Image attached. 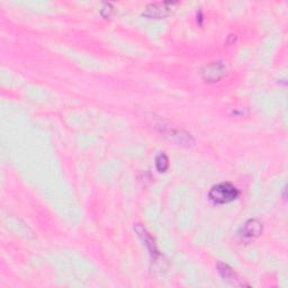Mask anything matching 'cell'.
I'll list each match as a JSON object with an SVG mask.
<instances>
[{
  "instance_id": "52a82bcc",
  "label": "cell",
  "mask_w": 288,
  "mask_h": 288,
  "mask_svg": "<svg viewBox=\"0 0 288 288\" xmlns=\"http://www.w3.org/2000/svg\"><path fill=\"white\" fill-rule=\"evenodd\" d=\"M135 231L138 232V234L141 236V239L143 240V242L145 243V246L149 249V251L151 252V255L157 257L158 256V250H157V246H155V242L153 240V237L151 236L145 229H144L142 225L138 224L135 227Z\"/></svg>"
},
{
  "instance_id": "ba28073f",
  "label": "cell",
  "mask_w": 288,
  "mask_h": 288,
  "mask_svg": "<svg viewBox=\"0 0 288 288\" xmlns=\"http://www.w3.org/2000/svg\"><path fill=\"white\" fill-rule=\"evenodd\" d=\"M155 167L160 173H165L169 168V159L165 153H160L155 158Z\"/></svg>"
},
{
  "instance_id": "277c9868",
  "label": "cell",
  "mask_w": 288,
  "mask_h": 288,
  "mask_svg": "<svg viewBox=\"0 0 288 288\" xmlns=\"http://www.w3.org/2000/svg\"><path fill=\"white\" fill-rule=\"evenodd\" d=\"M162 134L163 136H166L167 139H169L170 141L176 142L179 145H192V144L195 142L193 136L189 133H186L184 131L176 130V128L167 127V130L163 131Z\"/></svg>"
},
{
  "instance_id": "7a4b0ae2",
  "label": "cell",
  "mask_w": 288,
  "mask_h": 288,
  "mask_svg": "<svg viewBox=\"0 0 288 288\" xmlns=\"http://www.w3.org/2000/svg\"><path fill=\"white\" fill-rule=\"evenodd\" d=\"M228 67L224 62L217 61L212 62L203 69L202 71V77L207 83H215V81L221 80L225 75H227Z\"/></svg>"
},
{
  "instance_id": "6da1fadb",
  "label": "cell",
  "mask_w": 288,
  "mask_h": 288,
  "mask_svg": "<svg viewBox=\"0 0 288 288\" xmlns=\"http://www.w3.org/2000/svg\"><path fill=\"white\" fill-rule=\"evenodd\" d=\"M239 190L235 186L230 182H221L213 186L209 190L208 196L211 201L215 204H228L239 197Z\"/></svg>"
},
{
  "instance_id": "9c48e42d",
  "label": "cell",
  "mask_w": 288,
  "mask_h": 288,
  "mask_svg": "<svg viewBox=\"0 0 288 288\" xmlns=\"http://www.w3.org/2000/svg\"><path fill=\"white\" fill-rule=\"evenodd\" d=\"M100 13H102V15L105 18H110L112 13H113L112 3H104L102 10H100Z\"/></svg>"
},
{
  "instance_id": "5b68a950",
  "label": "cell",
  "mask_w": 288,
  "mask_h": 288,
  "mask_svg": "<svg viewBox=\"0 0 288 288\" xmlns=\"http://www.w3.org/2000/svg\"><path fill=\"white\" fill-rule=\"evenodd\" d=\"M217 269H219V272H220V275L222 276V278H223L224 280H227V282H230V283L234 284V285H239V286H246L247 285V284L241 282V279H239V277H237L234 270H232L231 268L228 266V264L219 263Z\"/></svg>"
},
{
  "instance_id": "3957f363",
  "label": "cell",
  "mask_w": 288,
  "mask_h": 288,
  "mask_svg": "<svg viewBox=\"0 0 288 288\" xmlns=\"http://www.w3.org/2000/svg\"><path fill=\"white\" fill-rule=\"evenodd\" d=\"M174 5H176V2H170V1L150 3V5L146 6L145 10H144L143 16H145L147 18H155V19L165 18L170 14V11Z\"/></svg>"
},
{
  "instance_id": "8992f818",
  "label": "cell",
  "mask_w": 288,
  "mask_h": 288,
  "mask_svg": "<svg viewBox=\"0 0 288 288\" xmlns=\"http://www.w3.org/2000/svg\"><path fill=\"white\" fill-rule=\"evenodd\" d=\"M262 233V224L258 220H249L242 229V235L246 237H257Z\"/></svg>"
}]
</instances>
